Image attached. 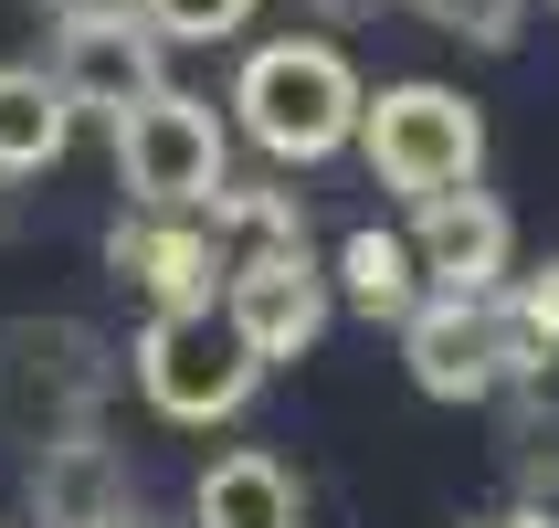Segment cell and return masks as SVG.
Returning <instances> with one entry per match:
<instances>
[{
  "label": "cell",
  "instance_id": "cell-1",
  "mask_svg": "<svg viewBox=\"0 0 559 528\" xmlns=\"http://www.w3.org/2000/svg\"><path fill=\"white\" fill-rule=\"evenodd\" d=\"M359 106H370V85H359L348 54H338V43H317V32L253 43L243 74H233V117H243V138L264 159H285V169L338 159L348 138H359Z\"/></svg>",
  "mask_w": 559,
  "mask_h": 528
},
{
  "label": "cell",
  "instance_id": "cell-2",
  "mask_svg": "<svg viewBox=\"0 0 559 528\" xmlns=\"http://www.w3.org/2000/svg\"><path fill=\"white\" fill-rule=\"evenodd\" d=\"M348 149L370 159L380 190H402L412 212L443 201V190H475L486 169V117H475L465 85H433V74H402V85H380L359 106V138Z\"/></svg>",
  "mask_w": 559,
  "mask_h": 528
},
{
  "label": "cell",
  "instance_id": "cell-3",
  "mask_svg": "<svg viewBox=\"0 0 559 528\" xmlns=\"http://www.w3.org/2000/svg\"><path fill=\"white\" fill-rule=\"evenodd\" d=\"M117 180H127L138 212L201 222L222 201V180H233V138H222V117L201 106V95L158 85L148 106H127V117H117Z\"/></svg>",
  "mask_w": 559,
  "mask_h": 528
},
{
  "label": "cell",
  "instance_id": "cell-4",
  "mask_svg": "<svg viewBox=\"0 0 559 528\" xmlns=\"http://www.w3.org/2000/svg\"><path fill=\"white\" fill-rule=\"evenodd\" d=\"M127 371H138V391H148L158 423H233V412L253 402V349L222 328V307H169L138 328V349H127Z\"/></svg>",
  "mask_w": 559,
  "mask_h": 528
},
{
  "label": "cell",
  "instance_id": "cell-5",
  "mask_svg": "<svg viewBox=\"0 0 559 528\" xmlns=\"http://www.w3.org/2000/svg\"><path fill=\"white\" fill-rule=\"evenodd\" d=\"M402 360H412V391L423 402H497L518 380H538V349L507 328V307H454V296H423L402 317Z\"/></svg>",
  "mask_w": 559,
  "mask_h": 528
},
{
  "label": "cell",
  "instance_id": "cell-6",
  "mask_svg": "<svg viewBox=\"0 0 559 528\" xmlns=\"http://www.w3.org/2000/svg\"><path fill=\"white\" fill-rule=\"evenodd\" d=\"M328 265L307 244H264V254H233L222 265V328L253 349V371H275V360H307L328 339Z\"/></svg>",
  "mask_w": 559,
  "mask_h": 528
},
{
  "label": "cell",
  "instance_id": "cell-7",
  "mask_svg": "<svg viewBox=\"0 0 559 528\" xmlns=\"http://www.w3.org/2000/svg\"><path fill=\"white\" fill-rule=\"evenodd\" d=\"M402 244H412L423 296H454V307H486V296H507V275H518V222H507V201H486V190L423 201Z\"/></svg>",
  "mask_w": 559,
  "mask_h": 528
},
{
  "label": "cell",
  "instance_id": "cell-8",
  "mask_svg": "<svg viewBox=\"0 0 559 528\" xmlns=\"http://www.w3.org/2000/svg\"><path fill=\"white\" fill-rule=\"evenodd\" d=\"M95 391H106V360H95L85 328H32V317H22V328L0 339V402H11V434L32 423V402H43V444L95 434V423H85Z\"/></svg>",
  "mask_w": 559,
  "mask_h": 528
},
{
  "label": "cell",
  "instance_id": "cell-9",
  "mask_svg": "<svg viewBox=\"0 0 559 528\" xmlns=\"http://www.w3.org/2000/svg\"><path fill=\"white\" fill-rule=\"evenodd\" d=\"M53 74V95L74 106V117H127V106H148L169 74H158V43H148V22H85V32H63V54L43 63Z\"/></svg>",
  "mask_w": 559,
  "mask_h": 528
},
{
  "label": "cell",
  "instance_id": "cell-10",
  "mask_svg": "<svg viewBox=\"0 0 559 528\" xmlns=\"http://www.w3.org/2000/svg\"><path fill=\"white\" fill-rule=\"evenodd\" d=\"M106 265H117L127 285H148L158 317L169 307H222V254L201 222H169V212H127L117 233H106Z\"/></svg>",
  "mask_w": 559,
  "mask_h": 528
},
{
  "label": "cell",
  "instance_id": "cell-11",
  "mask_svg": "<svg viewBox=\"0 0 559 528\" xmlns=\"http://www.w3.org/2000/svg\"><path fill=\"white\" fill-rule=\"evenodd\" d=\"M32 518L43 528H127L138 518V486H127L117 444H95V434L43 444L32 455Z\"/></svg>",
  "mask_w": 559,
  "mask_h": 528
},
{
  "label": "cell",
  "instance_id": "cell-12",
  "mask_svg": "<svg viewBox=\"0 0 559 528\" xmlns=\"http://www.w3.org/2000/svg\"><path fill=\"white\" fill-rule=\"evenodd\" d=\"M190 528H307V486L264 455V444H233L201 466L190 486Z\"/></svg>",
  "mask_w": 559,
  "mask_h": 528
},
{
  "label": "cell",
  "instance_id": "cell-13",
  "mask_svg": "<svg viewBox=\"0 0 559 528\" xmlns=\"http://www.w3.org/2000/svg\"><path fill=\"white\" fill-rule=\"evenodd\" d=\"M74 149V106L53 95L43 63H0V180H32Z\"/></svg>",
  "mask_w": 559,
  "mask_h": 528
},
{
  "label": "cell",
  "instance_id": "cell-14",
  "mask_svg": "<svg viewBox=\"0 0 559 528\" xmlns=\"http://www.w3.org/2000/svg\"><path fill=\"white\" fill-rule=\"evenodd\" d=\"M328 296H348L359 317H380V328H402L412 307H423V275H412V244L402 233H380V222H359L338 244V275H328Z\"/></svg>",
  "mask_w": 559,
  "mask_h": 528
},
{
  "label": "cell",
  "instance_id": "cell-15",
  "mask_svg": "<svg viewBox=\"0 0 559 528\" xmlns=\"http://www.w3.org/2000/svg\"><path fill=\"white\" fill-rule=\"evenodd\" d=\"M148 43H233L253 22V0H138Z\"/></svg>",
  "mask_w": 559,
  "mask_h": 528
},
{
  "label": "cell",
  "instance_id": "cell-16",
  "mask_svg": "<svg viewBox=\"0 0 559 528\" xmlns=\"http://www.w3.org/2000/svg\"><path fill=\"white\" fill-rule=\"evenodd\" d=\"M497 307H507V328H518L538 360H559V254H549V265H528V275H507Z\"/></svg>",
  "mask_w": 559,
  "mask_h": 528
},
{
  "label": "cell",
  "instance_id": "cell-17",
  "mask_svg": "<svg viewBox=\"0 0 559 528\" xmlns=\"http://www.w3.org/2000/svg\"><path fill=\"white\" fill-rule=\"evenodd\" d=\"M412 11H433L443 32H465V43H486V54H507L518 22H528V0H412Z\"/></svg>",
  "mask_w": 559,
  "mask_h": 528
},
{
  "label": "cell",
  "instance_id": "cell-18",
  "mask_svg": "<svg viewBox=\"0 0 559 528\" xmlns=\"http://www.w3.org/2000/svg\"><path fill=\"white\" fill-rule=\"evenodd\" d=\"M63 32H85V22H138V0H43Z\"/></svg>",
  "mask_w": 559,
  "mask_h": 528
},
{
  "label": "cell",
  "instance_id": "cell-19",
  "mask_svg": "<svg viewBox=\"0 0 559 528\" xmlns=\"http://www.w3.org/2000/svg\"><path fill=\"white\" fill-rule=\"evenodd\" d=\"M518 466H528V476H549V486H559V412L518 434Z\"/></svg>",
  "mask_w": 559,
  "mask_h": 528
},
{
  "label": "cell",
  "instance_id": "cell-20",
  "mask_svg": "<svg viewBox=\"0 0 559 528\" xmlns=\"http://www.w3.org/2000/svg\"><path fill=\"white\" fill-rule=\"evenodd\" d=\"M486 528H559L549 507H507V518H486Z\"/></svg>",
  "mask_w": 559,
  "mask_h": 528
},
{
  "label": "cell",
  "instance_id": "cell-21",
  "mask_svg": "<svg viewBox=\"0 0 559 528\" xmlns=\"http://www.w3.org/2000/svg\"><path fill=\"white\" fill-rule=\"evenodd\" d=\"M317 11H328V22H348V11H370V0H317Z\"/></svg>",
  "mask_w": 559,
  "mask_h": 528
},
{
  "label": "cell",
  "instance_id": "cell-22",
  "mask_svg": "<svg viewBox=\"0 0 559 528\" xmlns=\"http://www.w3.org/2000/svg\"><path fill=\"white\" fill-rule=\"evenodd\" d=\"M127 528H148V518H127Z\"/></svg>",
  "mask_w": 559,
  "mask_h": 528
}]
</instances>
